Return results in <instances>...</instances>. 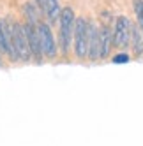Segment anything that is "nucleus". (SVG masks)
<instances>
[{
	"mask_svg": "<svg viewBox=\"0 0 143 146\" xmlns=\"http://www.w3.org/2000/svg\"><path fill=\"white\" fill-rule=\"evenodd\" d=\"M7 21V32H9V42L11 48L16 53L19 62H32V55H30V48L27 42V35L23 30V23L16 21V19H5Z\"/></svg>",
	"mask_w": 143,
	"mask_h": 146,
	"instance_id": "obj_1",
	"label": "nucleus"
},
{
	"mask_svg": "<svg viewBox=\"0 0 143 146\" xmlns=\"http://www.w3.org/2000/svg\"><path fill=\"white\" fill-rule=\"evenodd\" d=\"M74 21L76 13L73 7H64L58 16V46L62 53L67 55L71 46H73V34H74Z\"/></svg>",
	"mask_w": 143,
	"mask_h": 146,
	"instance_id": "obj_2",
	"label": "nucleus"
},
{
	"mask_svg": "<svg viewBox=\"0 0 143 146\" xmlns=\"http://www.w3.org/2000/svg\"><path fill=\"white\" fill-rule=\"evenodd\" d=\"M73 48L74 55L83 60L88 53V19L80 16L74 21V34H73Z\"/></svg>",
	"mask_w": 143,
	"mask_h": 146,
	"instance_id": "obj_3",
	"label": "nucleus"
},
{
	"mask_svg": "<svg viewBox=\"0 0 143 146\" xmlns=\"http://www.w3.org/2000/svg\"><path fill=\"white\" fill-rule=\"evenodd\" d=\"M37 34H39V40H41V49H43L44 58H57L58 53V42L53 35L51 25L48 21H39L37 23Z\"/></svg>",
	"mask_w": 143,
	"mask_h": 146,
	"instance_id": "obj_4",
	"label": "nucleus"
},
{
	"mask_svg": "<svg viewBox=\"0 0 143 146\" xmlns=\"http://www.w3.org/2000/svg\"><path fill=\"white\" fill-rule=\"evenodd\" d=\"M131 19L127 16H118L115 19V27L111 37H113V46L117 48H127L131 44Z\"/></svg>",
	"mask_w": 143,
	"mask_h": 146,
	"instance_id": "obj_5",
	"label": "nucleus"
},
{
	"mask_svg": "<svg viewBox=\"0 0 143 146\" xmlns=\"http://www.w3.org/2000/svg\"><path fill=\"white\" fill-rule=\"evenodd\" d=\"M23 30H25V35H27V42L30 48V55H32V60L35 64H43L44 55H43V49H41V40H39V34H37V25L34 23H23Z\"/></svg>",
	"mask_w": 143,
	"mask_h": 146,
	"instance_id": "obj_6",
	"label": "nucleus"
},
{
	"mask_svg": "<svg viewBox=\"0 0 143 146\" xmlns=\"http://www.w3.org/2000/svg\"><path fill=\"white\" fill-rule=\"evenodd\" d=\"M111 46H113V37H111V30L108 25H101L99 27V58L104 60L110 56Z\"/></svg>",
	"mask_w": 143,
	"mask_h": 146,
	"instance_id": "obj_7",
	"label": "nucleus"
},
{
	"mask_svg": "<svg viewBox=\"0 0 143 146\" xmlns=\"http://www.w3.org/2000/svg\"><path fill=\"white\" fill-rule=\"evenodd\" d=\"M87 58L92 62L99 60V27H96L90 19H88V53H87Z\"/></svg>",
	"mask_w": 143,
	"mask_h": 146,
	"instance_id": "obj_8",
	"label": "nucleus"
},
{
	"mask_svg": "<svg viewBox=\"0 0 143 146\" xmlns=\"http://www.w3.org/2000/svg\"><path fill=\"white\" fill-rule=\"evenodd\" d=\"M0 51L2 53H5L9 58H11V62H19L16 53L13 51L11 48V42H9V32H7V21L5 19L0 18Z\"/></svg>",
	"mask_w": 143,
	"mask_h": 146,
	"instance_id": "obj_9",
	"label": "nucleus"
},
{
	"mask_svg": "<svg viewBox=\"0 0 143 146\" xmlns=\"http://www.w3.org/2000/svg\"><path fill=\"white\" fill-rule=\"evenodd\" d=\"M129 46L132 48L136 56L143 55V30L134 23H131V44Z\"/></svg>",
	"mask_w": 143,
	"mask_h": 146,
	"instance_id": "obj_10",
	"label": "nucleus"
},
{
	"mask_svg": "<svg viewBox=\"0 0 143 146\" xmlns=\"http://www.w3.org/2000/svg\"><path fill=\"white\" fill-rule=\"evenodd\" d=\"M60 0H46V9H44V18L48 19V23H55L58 21L60 16Z\"/></svg>",
	"mask_w": 143,
	"mask_h": 146,
	"instance_id": "obj_11",
	"label": "nucleus"
},
{
	"mask_svg": "<svg viewBox=\"0 0 143 146\" xmlns=\"http://www.w3.org/2000/svg\"><path fill=\"white\" fill-rule=\"evenodd\" d=\"M23 13H25V21L34 23V25H37V23L41 21V19H39V9H37V5L32 2V0L25 2V5H23Z\"/></svg>",
	"mask_w": 143,
	"mask_h": 146,
	"instance_id": "obj_12",
	"label": "nucleus"
},
{
	"mask_svg": "<svg viewBox=\"0 0 143 146\" xmlns=\"http://www.w3.org/2000/svg\"><path fill=\"white\" fill-rule=\"evenodd\" d=\"M132 11L136 14V25L143 30V0H132Z\"/></svg>",
	"mask_w": 143,
	"mask_h": 146,
	"instance_id": "obj_13",
	"label": "nucleus"
},
{
	"mask_svg": "<svg viewBox=\"0 0 143 146\" xmlns=\"http://www.w3.org/2000/svg\"><path fill=\"white\" fill-rule=\"evenodd\" d=\"M129 60H131V56H129L127 53H117L113 58H111V62H113V64H127Z\"/></svg>",
	"mask_w": 143,
	"mask_h": 146,
	"instance_id": "obj_14",
	"label": "nucleus"
},
{
	"mask_svg": "<svg viewBox=\"0 0 143 146\" xmlns=\"http://www.w3.org/2000/svg\"><path fill=\"white\" fill-rule=\"evenodd\" d=\"M32 2L37 5V9H39V13L44 16V9H46V0H32Z\"/></svg>",
	"mask_w": 143,
	"mask_h": 146,
	"instance_id": "obj_15",
	"label": "nucleus"
},
{
	"mask_svg": "<svg viewBox=\"0 0 143 146\" xmlns=\"http://www.w3.org/2000/svg\"><path fill=\"white\" fill-rule=\"evenodd\" d=\"M0 55H4V53H2V51H0ZM0 64H2V56H0Z\"/></svg>",
	"mask_w": 143,
	"mask_h": 146,
	"instance_id": "obj_16",
	"label": "nucleus"
}]
</instances>
